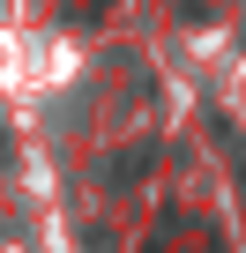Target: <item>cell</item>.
<instances>
[{
  "instance_id": "1",
  "label": "cell",
  "mask_w": 246,
  "mask_h": 253,
  "mask_svg": "<svg viewBox=\"0 0 246 253\" xmlns=\"http://www.w3.org/2000/svg\"><path fill=\"white\" fill-rule=\"evenodd\" d=\"M104 15V0H75V23H97Z\"/></svg>"
}]
</instances>
